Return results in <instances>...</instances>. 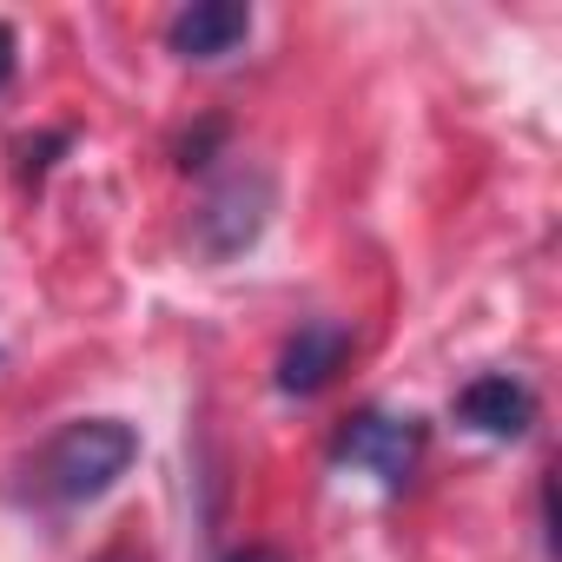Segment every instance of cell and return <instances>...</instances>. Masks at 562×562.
<instances>
[{"mask_svg":"<svg viewBox=\"0 0 562 562\" xmlns=\"http://www.w3.org/2000/svg\"><path fill=\"white\" fill-rule=\"evenodd\" d=\"M265 212H271V186H265V172H232V179H218L212 192H205V205H199V251L205 258H232V251H245L258 232H265Z\"/></svg>","mask_w":562,"mask_h":562,"instance_id":"cell-3","label":"cell"},{"mask_svg":"<svg viewBox=\"0 0 562 562\" xmlns=\"http://www.w3.org/2000/svg\"><path fill=\"white\" fill-rule=\"evenodd\" d=\"M457 417H463L476 437L516 443V437L536 424V391H529L522 378L490 371V378H476V384H463V391H457Z\"/></svg>","mask_w":562,"mask_h":562,"instance_id":"cell-4","label":"cell"},{"mask_svg":"<svg viewBox=\"0 0 562 562\" xmlns=\"http://www.w3.org/2000/svg\"><path fill=\"white\" fill-rule=\"evenodd\" d=\"M338 457L364 476H378L384 490H404L417 457H424V424L417 417H391V411H358L338 430Z\"/></svg>","mask_w":562,"mask_h":562,"instance_id":"cell-2","label":"cell"},{"mask_svg":"<svg viewBox=\"0 0 562 562\" xmlns=\"http://www.w3.org/2000/svg\"><path fill=\"white\" fill-rule=\"evenodd\" d=\"M225 562H285L278 549H238V555H225Z\"/></svg>","mask_w":562,"mask_h":562,"instance_id":"cell-8","label":"cell"},{"mask_svg":"<svg viewBox=\"0 0 562 562\" xmlns=\"http://www.w3.org/2000/svg\"><path fill=\"white\" fill-rule=\"evenodd\" d=\"M14 80V27H0V87Z\"/></svg>","mask_w":562,"mask_h":562,"instance_id":"cell-7","label":"cell"},{"mask_svg":"<svg viewBox=\"0 0 562 562\" xmlns=\"http://www.w3.org/2000/svg\"><path fill=\"white\" fill-rule=\"evenodd\" d=\"M245 34H251V14L232 8V0H199V8L172 14V27H166L179 60H225Z\"/></svg>","mask_w":562,"mask_h":562,"instance_id":"cell-6","label":"cell"},{"mask_svg":"<svg viewBox=\"0 0 562 562\" xmlns=\"http://www.w3.org/2000/svg\"><path fill=\"white\" fill-rule=\"evenodd\" d=\"M345 358H351V325L318 318V325H305V331L285 345V358H278V391L312 397V391H325V384L345 371Z\"/></svg>","mask_w":562,"mask_h":562,"instance_id":"cell-5","label":"cell"},{"mask_svg":"<svg viewBox=\"0 0 562 562\" xmlns=\"http://www.w3.org/2000/svg\"><path fill=\"white\" fill-rule=\"evenodd\" d=\"M100 562H146V555H133V549H113V555H100Z\"/></svg>","mask_w":562,"mask_h":562,"instance_id":"cell-9","label":"cell"},{"mask_svg":"<svg viewBox=\"0 0 562 562\" xmlns=\"http://www.w3.org/2000/svg\"><path fill=\"white\" fill-rule=\"evenodd\" d=\"M139 457V430L120 417H80L67 430L47 437V450L34 457V490L47 503H87L100 490H113Z\"/></svg>","mask_w":562,"mask_h":562,"instance_id":"cell-1","label":"cell"}]
</instances>
